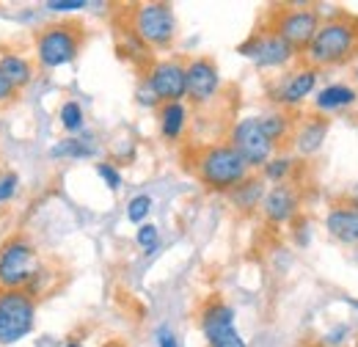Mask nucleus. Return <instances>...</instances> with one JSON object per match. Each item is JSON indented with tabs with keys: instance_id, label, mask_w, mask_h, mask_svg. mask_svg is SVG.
<instances>
[{
	"instance_id": "obj_1",
	"label": "nucleus",
	"mask_w": 358,
	"mask_h": 347,
	"mask_svg": "<svg viewBox=\"0 0 358 347\" xmlns=\"http://www.w3.org/2000/svg\"><path fill=\"white\" fill-rule=\"evenodd\" d=\"M358 55V20L350 14H334L322 20L312 44L303 50L301 61L314 69L345 66Z\"/></svg>"
},
{
	"instance_id": "obj_37",
	"label": "nucleus",
	"mask_w": 358,
	"mask_h": 347,
	"mask_svg": "<svg viewBox=\"0 0 358 347\" xmlns=\"http://www.w3.org/2000/svg\"><path fill=\"white\" fill-rule=\"evenodd\" d=\"M64 347H83V342H75V339H69V342H66Z\"/></svg>"
},
{
	"instance_id": "obj_11",
	"label": "nucleus",
	"mask_w": 358,
	"mask_h": 347,
	"mask_svg": "<svg viewBox=\"0 0 358 347\" xmlns=\"http://www.w3.org/2000/svg\"><path fill=\"white\" fill-rule=\"evenodd\" d=\"M226 143L245 160V166L254 174L259 171L270 157L278 152V149L273 146V141L265 135V130H262V125H259L257 116H243V119H237V122L229 127Z\"/></svg>"
},
{
	"instance_id": "obj_31",
	"label": "nucleus",
	"mask_w": 358,
	"mask_h": 347,
	"mask_svg": "<svg viewBox=\"0 0 358 347\" xmlns=\"http://www.w3.org/2000/svg\"><path fill=\"white\" fill-rule=\"evenodd\" d=\"M155 342H157V347H182L179 345L177 331H174L171 325H157V331H155Z\"/></svg>"
},
{
	"instance_id": "obj_26",
	"label": "nucleus",
	"mask_w": 358,
	"mask_h": 347,
	"mask_svg": "<svg viewBox=\"0 0 358 347\" xmlns=\"http://www.w3.org/2000/svg\"><path fill=\"white\" fill-rule=\"evenodd\" d=\"M135 243H138V248L143 251V254H155L157 251V246H160V229L155 226V223H141L138 229H135Z\"/></svg>"
},
{
	"instance_id": "obj_23",
	"label": "nucleus",
	"mask_w": 358,
	"mask_h": 347,
	"mask_svg": "<svg viewBox=\"0 0 358 347\" xmlns=\"http://www.w3.org/2000/svg\"><path fill=\"white\" fill-rule=\"evenodd\" d=\"M298 166V157L289 152H275L268 163L259 169V176L270 185H281V182H292V174Z\"/></svg>"
},
{
	"instance_id": "obj_2",
	"label": "nucleus",
	"mask_w": 358,
	"mask_h": 347,
	"mask_svg": "<svg viewBox=\"0 0 358 347\" xmlns=\"http://www.w3.org/2000/svg\"><path fill=\"white\" fill-rule=\"evenodd\" d=\"M45 264L28 234H11L0 243V290H31L42 295Z\"/></svg>"
},
{
	"instance_id": "obj_32",
	"label": "nucleus",
	"mask_w": 358,
	"mask_h": 347,
	"mask_svg": "<svg viewBox=\"0 0 358 347\" xmlns=\"http://www.w3.org/2000/svg\"><path fill=\"white\" fill-rule=\"evenodd\" d=\"M135 99H138V105H143V108H152V111H157V108H160L157 97L152 94V88L146 86L143 80H141V83H138V88H135Z\"/></svg>"
},
{
	"instance_id": "obj_22",
	"label": "nucleus",
	"mask_w": 358,
	"mask_h": 347,
	"mask_svg": "<svg viewBox=\"0 0 358 347\" xmlns=\"http://www.w3.org/2000/svg\"><path fill=\"white\" fill-rule=\"evenodd\" d=\"M257 119H259L262 130H265V135L273 141L275 149H281V146L289 143V135H292V127H295V116H292L289 111H278V108H273V111H268V113H259Z\"/></svg>"
},
{
	"instance_id": "obj_5",
	"label": "nucleus",
	"mask_w": 358,
	"mask_h": 347,
	"mask_svg": "<svg viewBox=\"0 0 358 347\" xmlns=\"http://www.w3.org/2000/svg\"><path fill=\"white\" fill-rule=\"evenodd\" d=\"M127 31L149 52L152 50H171L177 42V14L171 3H135L127 11Z\"/></svg>"
},
{
	"instance_id": "obj_19",
	"label": "nucleus",
	"mask_w": 358,
	"mask_h": 347,
	"mask_svg": "<svg viewBox=\"0 0 358 347\" xmlns=\"http://www.w3.org/2000/svg\"><path fill=\"white\" fill-rule=\"evenodd\" d=\"M157 130L166 143H179L190 125V108L185 102H163L157 111Z\"/></svg>"
},
{
	"instance_id": "obj_6",
	"label": "nucleus",
	"mask_w": 358,
	"mask_h": 347,
	"mask_svg": "<svg viewBox=\"0 0 358 347\" xmlns=\"http://www.w3.org/2000/svg\"><path fill=\"white\" fill-rule=\"evenodd\" d=\"M39 298L31 290H0V347H11L34 334Z\"/></svg>"
},
{
	"instance_id": "obj_9",
	"label": "nucleus",
	"mask_w": 358,
	"mask_h": 347,
	"mask_svg": "<svg viewBox=\"0 0 358 347\" xmlns=\"http://www.w3.org/2000/svg\"><path fill=\"white\" fill-rule=\"evenodd\" d=\"M320 83V69H314L309 64H298L292 69H287L284 75H278L268 86V99L273 108L278 111H298L303 108L306 99H312Z\"/></svg>"
},
{
	"instance_id": "obj_13",
	"label": "nucleus",
	"mask_w": 358,
	"mask_h": 347,
	"mask_svg": "<svg viewBox=\"0 0 358 347\" xmlns=\"http://www.w3.org/2000/svg\"><path fill=\"white\" fill-rule=\"evenodd\" d=\"M185 72H187V102L193 108H204L213 105L221 94V66L215 58L210 55H193L185 61Z\"/></svg>"
},
{
	"instance_id": "obj_15",
	"label": "nucleus",
	"mask_w": 358,
	"mask_h": 347,
	"mask_svg": "<svg viewBox=\"0 0 358 347\" xmlns=\"http://www.w3.org/2000/svg\"><path fill=\"white\" fill-rule=\"evenodd\" d=\"M328 130H331V116H322V113H314V111L303 113V116L295 119V127H292V135H289V149L301 160L314 157L322 149Z\"/></svg>"
},
{
	"instance_id": "obj_8",
	"label": "nucleus",
	"mask_w": 358,
	"mask_h": 347,
	"mask_svg": "<svg viewBox=\"0 0 358 347\" xmlns=\"http://www.w3.org/2000/svg\"><path fill=\"white\" fill-rule=\"evenodd\" d=\"M237 52L243 58L254 61V66L257 69H265V72H275V69H284L287 72L301 58V52L292 44L284 42L278 34H273L268 25L259 28V31H254L245 42L237 44Z\"/></svg>"
},
{
	"instance_id": "obj_39",
	"label": "nucleus",
	"mask_w": 358,
	"mask_h": 347,
	"mask_svg": "<svg viewBox=\"0 0 358 347\" xmlns=\"http://www.w3.org/2000/svg\"><path fill=\"white\" fill-rule=\"evenodd\" d=\"M356 119H358V105H356Z\"/></svg>"
},
{
	"instance_id": "obj_27",
	"label": "nucleus",
	"mask_w": 358,
	"mask_h": 347,
	"mask_svg": "<svg viewBox=\"0 0 358 347\" xmlns=\"http://www.w3.org/2000/svg\"><path fill=\"white\" fill-rule=\"evenodd\" d=\"M94 169H96V176L105 182V187H108L110 193H119V190H122L124 176H122V171H119L116 163H110V160H99V163H94Z\"/></svg>"
},
{
	"instance_id": "obj_12",
	"label": "nucleus",
	"mask_w": 358,
	"mask_h": 347,
	"mask_svg": "<svg viewBox=\"0 0 358 347\" xmlns=\"http://www.w3.org/2000/svg\"><path fill=\"white\" fill-rule=\"evenodd\" d=\"M157 102H185L187 97V72L182 58H155L143 66V78Z\"/></svg>"
},
{
	"instance_id": "obj_36",
	"label": "nucleus",
	"mask_w": 358,
	"mask_h": 347,
	"mask_svg": "<svg viewBox=\"0 0 358 347\" xmlns=\"http://www.w3.org/2000/svg\"><path fill=\"white\" fill-rule=\"evenodd\" d=\"M353 86L358 88V64H356V66H353Z\"/></svg>"
},
{
	"instance_id": "obj_28",
	"label": "nucleus",
	"mask_w": 358,
	"mask_h": 347,
	"mask_svg": "<svg viewBox=\"0 0 358 347\" xmlns=\"http://www.w3.org/2000/svg\"><path fill=\"white\" fill-rule=\"evenodd\" d=\"M20 187H22V179H20V174L17 171H0V204H8V201H14L17 199V193H20Z\"/></svg>"
},
{
	"instance_id": "obj_14",
	"label": "nucleus",
	"mask_w": 358,
	"mask_h": 347,
	"mask_svg": "<svg viewBox=\"0 0 358 347\" xmlns=\"http://www.w3.org/2000/svg\"><path fill=\"white\" fill-rule=\"evenodd\" d=\"M301 207H303V196L301 187L295 182H281V185H270L259 215L268 226H292L301 218Z\"/></svg>"
},
{
	"instance_id": "obj_16",
	"label": "nucleus",
	"mask_w": 358,
	"mask_h": 347,
	"mask_svg": "<svg viewBox=\"0 0 358 347\" xmlns=\"http://www.w3.org/2000/svg\"><path fill=\"white\" fill-rule=\"evenodd\" d=\"M325 232L345 248H358V210L348 207L345 201L334 204L325 213Z\"/></svg>"
},
{
	"instance_id": "obj_3",
	"label": "nucleus",
	"mask_w": 358,
	"mask_h": 347,
	"mask_svg": "<svg viewBox=\"0 0 358 347\" xmlns=\"http://www.w3.org/2000/svg\"><path fill=\"white\" fill-rule=\"evenodd\" d=\"M190 169H193L196 179L201 182L204 190L221 193V196H226L229 190H234L243 179H248V176L254 174L245 166V160H243L226 141L199 146V149L193 152Z\"/></svg>"
},
{
	"instance_id": "obj_18",
	"label": "nucleus",
	"mask_w": 358,
	"mask_h": 347,
	"mask_svg": "<svg viewBox=\"0 0 358 347\" xmlns=\"http://www.w3.org/2000/svg\"><path fill=\"white\" fill-rule=\"evenodd\" d=\"M358 105V88L353 83H331L325 88H317L312 97L314 113H336V111H348Z\"/></svg>"
},
{
	"instance_id": "obj_20",
	"label": "nucleus",
	"mask_w": 358,
	"mask_h": 347,
	"mask_svg": "<svg viewBox=\"0 0 358 347\" xmlns=\"http://www.w3.org/2000/svg\"><path fill=\"white\" fill-rule=\"evenodd\" d=\"M96 152H99V143L91 138L89 132H83V135H66V138H61L58 143H52L50 146V157L52 160H94L96 157Z\"/></svg>"
},
{
	"instance_id": "obj_35",
	"label": "nucleus",
	"mask_w": 358,
	"mask_h": 347,
	"mask_svg": "<svg viewBox=\"0 0 358 347\" xmlns=\"http://www.w3.org/2000/svg\"><path fill=\"white\" fill-rule=\"evenodd\" d=\"M99 347H127L124 339H108V342H102Z\"/></svg>"
},
{
	"instance_id": "obj_25",
	"label": "nucleus",
	"mask_w": 358,
	"mask_h": 347,
	"mask_svg": "<svg viewBox=\"0 0 358 347\" xmlns=\"http://www.w3.org/2000/svg\"><path fill=\"white\" fill-rule=\"evenodd\" d=\"M152 210H155V199H152L149 193H138V196H133V199L127 201V220H130L133 226H141V223L149 220Z\"/></svg>"
},
{
	"instance_id": "obj_30",
	"label": "nucleus",
	"mask_w": 358,
	"mask_h": 347,
	"mask_svg": "<svg viewBox=\"0 0 358 347\" xmlns=\"http://www.w3.org/2000/svg\"><path fill=\"white\" fill-rule=\"evenodd\" d=\"M348 337H350V325H348V323H339V325H334L331 331L322 334V347L348 345Z\"/></svg>"
},
{
	"instance_id": "obj_7",
	"label": "nucleus",
	"mask_w": 358,
	"mask_h": 347,
	"mask_svg": "<svg viewBox=\"0 0 358 347\" xmlns=\"http://www.w3.org/2000/svg\"><path fill=\"white\" fill-rule=\"evenodd\" d=\"M320 25H322V17L312 6H275L268 14L270 31L278 34L287 44H292L301 55L312 44Z\"/></svg>"
},
{
	"instance_id": "obj_17",
	"label": "nucleus",
	"mask_w": 358,
	"mask_h": 347,
	"mask_svg": "<svg viewBox=\"0 0 358 347\" xmlns=\"http://www.w3.org/2000/svg\"><path fill=\"white\" fill-rule=\"evenodd\" d=\"M265 193H268V182H265L259 174H251V176L243 179L234 190H229L226 199H229V204H231L234 213H240V215H254V213H259Z\"/></svg>"
},
{
	"instance_id": "obj_4",
	"label": "nucleus",
	"mask_w": 358,
	"mask_h": 347,
	"mask_svg": "<svg viewBox=\"0 0 358 347\" xmlns=\"http://www.w3.org/2000/svg\"><path fill=\"white\" fill-rule=\"evenodd\" d=\"M86 44V25L78 20H55L42 25L34 36V61L39 69L52 72L78 61Z\"/></svg>"
},
{
	"instance_id": "obj_24",
	"label": "nucleus",
	"mask_w": 358,
	"mask_h": 347,
	"mask_svg": "<svg viewBox=\"0 0 358 347\" xmlns=\"http://www.w3.org/2000/svg\"><path fill=\"white\" fill-rule=\"evenodd\" d=\"M58 125L66 135H83L86 132V111L78 99H66L58 108Z\"/></svg>"
},
{
	"instance_id": "obj_10",
	"label": "nucleus",
	"mask_w": 358,
	"mask_h": 347,
	"mask_svg": "<svg viewBox=\"0 0 358 347\" xmlns=\"http://www.w3.org/2000/svg\"><path fill=\"white\" fill-rule=\"evenodd\" d=\"M199 328L207 347H248L234 323V306L221 295H210L199 309Z\"/></svg>"
},
{
	"instance_id": "obj_34",
	"label": "nucleus",
	"mask_w": 358,
	"mask_h": 347,
	"mask_svg": "<svg viewBox=\"0 0 358 347\" xmlns=\"http://www.w3.org/2000/svg\"><path fill=\"white\" fill-rule=\"evenodd\" d=\"M342 201H345L348 207H353V210H358V182L353 185V187H350V190H345Z\"/></svg>"
},
{
	"instance_id": "obj_38",
	"label": "nucleus",
	"mask_w": 358,
	"mask_h": 347,
	"mask_svg": "<svg viewBox=\"0 0 358 347\" xmlns=\"http://www.w3.org/2000/svg\"><path fill=\"white\" fill-rule=\"evenodd\" d=\"M345 304L350 306V309H356V311H358V301H353V298H348V301H345Z\"/></svg>"
},
{
	"instance_id": "obj_33",
	"label": "nucleus",
	"mask_w": 358,
	"mask_h": 347,
	"mask_svg": "<svg viewBox=\"0 0 358 347\" xmlns=\"http://www.w3.org/2000/svg\"><path fill=\"white\" fill-rule=\"evenodd\" d=\"M17 94H20V91L11 86V80L0 72V108H3V105H11V102L17 99Z\"/></svg>"
},
{
	"instance_id": "obj_29",
	"label": "nucleus",
	"mask_w": 358,
	"mask_h": 347,
	"mask_svg": "<svg viewBox=\"0 0 358 347\" xmlns=\"http://www.w3.org/2000/svg\"><path fill=\"white\" fill-rule=\"evenodd\" d=\"M89 6V0H47L45 11H50V14H78Z\"/></svg>"
},
{
	"instance_id": "obj_21",
	"label": "nucleus",
	"mask_w": 358,
	"mask_h": 347,
	"mask_svg": "<svg viewBox=\"0 0 358 347\" xmlns=\"http://www.w3.org/2000/svg\"><path fill=\"white\" fill-rule=\"evenodd\" d=\"M0 72L11 80V86L17 91L28 88L36 78V66L31 64V58H25V55H20L14 50H3L0 52Z\"/></svg>"
}]
</instances>
